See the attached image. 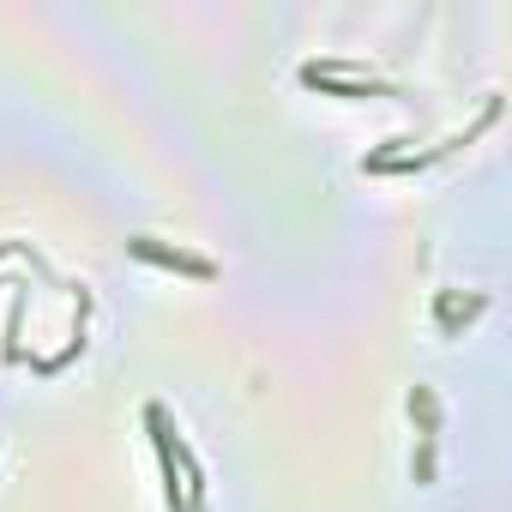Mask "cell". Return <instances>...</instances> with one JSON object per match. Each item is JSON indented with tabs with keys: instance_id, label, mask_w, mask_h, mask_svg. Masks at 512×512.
I'll list each match as a JSON object with an SVG mask.
<instances>
[{
	"instance_id": "cell-1",
	"label": "cell",
	"mask_w": 512,
	"mask_h": 512,
	"mask_svg": "<svg viewBox=\"0 0 512 512\" xmlns=\"http://www.w3.org/2000/svg\"><path fill=\"white\" fill-rule=\"evenodd\" d=\"M133 247L145 253V260H163V266H181V272H193V278H211V266H205V260H193V253H169V247H157L151 235H139Z\"/></svg>"
},
{
	"instance_id": "cell-2",
	"label": "cell",
	"mask_w": 512,
	"mask_h": 512,
	"mask_svg": "<svg viewBox=\"0 0 512 512\" xmlns=\"http://www.w3.org/2000/svg\"><path fill=\"white\" fill-rule=\"evenodd\" d=\"M308 85H320V91H338V97H392V85H380V79H368V85H356V79H314V73H302Z\"/></svg>"
}]
</instances>
